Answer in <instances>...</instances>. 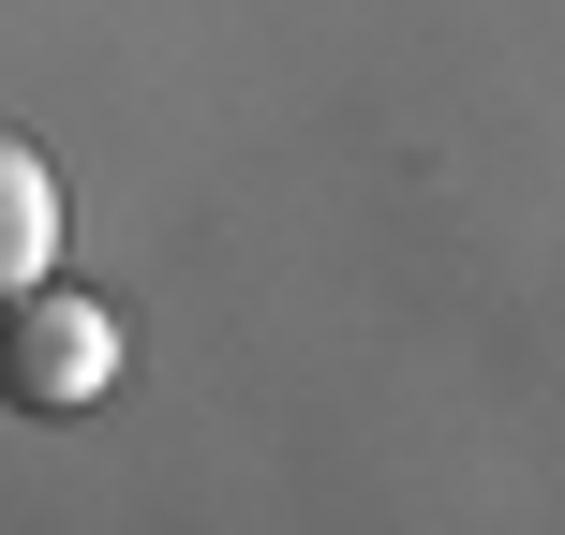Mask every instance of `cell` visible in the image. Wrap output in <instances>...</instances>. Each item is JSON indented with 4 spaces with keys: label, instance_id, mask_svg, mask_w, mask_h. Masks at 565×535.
I'll list each match as a JSON object with an SVG mask.
<instances>
[{
    "label": "cell",
    "instance_id": "6da1fadb",
    "mask_svg": "<svg viewBox=\"0 0 565 535\" xmlns=\"http://www.w3.org/2000/svg\"><path fill=\"white\" fill-rule=\"evenodd\" d=\"M119 387V312L89 298V282H15L0 298V402L15 417H89V402Z\"/></svg>",
    "mask_w": 565,
    "mask_h": 535
},
{
    "label": "cell",
    "instance_id": "7a4b0ae2",
    "mask_svg": "<svg viewBox=\"0 0 565 535\" xmlns=\"http://www.w3.org/2000/svg\"><path fill=\"white\" fill-rule=\"evenodd\" d=\"M45 268H60V179H45L30 135H0V298L45 282Z\"/></svg>",
    "mask_w": 565,
    "mask_h": 535
}]
</instances>
